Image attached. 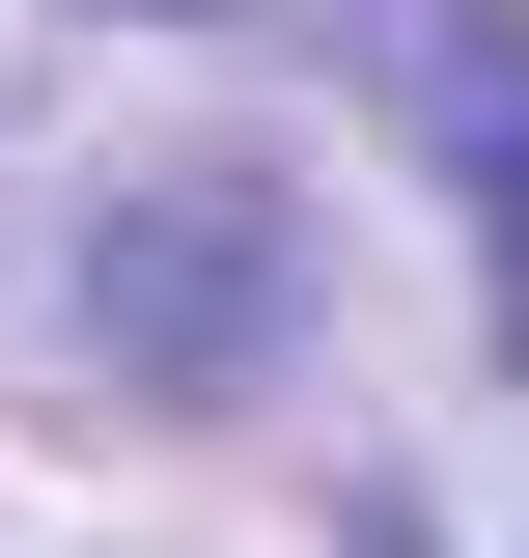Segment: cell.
<instances>
[{
	"mask_svg": "<svg viewBox=\"0 0 529 558\" xmlns=\"http://www.w3.org/2000/svg\"><path fill=\"white\" fill-rule=\"evenodd\" d=\"M84 336H112V391H223L279 336V168H139L84 252Z\"/></svg>",
	"mask_w": 529,
	"mask_h": 558,
	"instance_id": "1",
	"label": "cell"
},
{
	"mask_svg": "<svg viewBox=\"0 0 529 558\" xmlns=\"http://www.w3.org/2000/svg\"><path fill=\"white\" fill-rule=\"evenodd\" d=\"M362 84L446 140L473 252H502V363H529V0H362Z\"/></svg>",
	"mask_w": 529,
	"mask_h": 558,
	"instance_id": "2",
	"label": "cell"
}]
</instances>
